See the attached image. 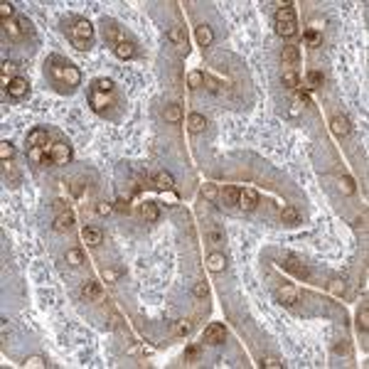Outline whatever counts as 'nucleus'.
<instances>
[{
    "label": "nucleus",
    "mask_w": 369,
    "mask_h": 369,
    "mask_svg": "<svg viewBox=\"0 0 369 369\" xmlns=\"http://www.w3.org/2000/svg\"><path fill=\"white\" fill-rule=\"evenodd\" d=\"M50 71H52V77H54L59 84H64V86H69V89L79 86V82H82V74H79V69L74 67L71 62H64V59H57V57L52 59Z\"/></svg>",
    "instance_id": "obj_1"
},
{
    "label": "nucleus",
    "mask_w": 369,
    "mask_h": 369,
    "mask_svg": "<svg viewBox=\"0 0 369 369\" xmlns=\"http://www.w3.org/2000/svg\"><path fill=\"white\" fill-rule=\"evenodd\" d=\"M273 27L281 37H293L295 30H298V20H295V10H293V3H285V5H278L276 15H273Z\"/></svg>",
    "instance_id": "obj_2"
},
{
    "label": "nucleus",
    "mask_w": 369,
    "mask_h": 369,
    "mask_svg": "<svg viewBox=\"0 0 369 369\" xmlns=\"http://www.w3.org/2000/svg\"><path fill=\"white\" fill-rule=\"evenodd\" d=\"M69 37H71V45L77 47V50H89L91 42H94V27L89 20L79 17V20H74V27L69 30Z\"/></svg>",
    "instance_id": "obj_3"
},
{
    "label": "nucleus",
    "mask_w": 369,
    "mask_h": 369,
    "mask_svg": "<svg viewBox=\"0 0 369 369\" xmlns=\"http://www.w3.org/2000/svg\"><path fill=\"white\" fill-rule=\"evenodd\" d=\"M224 340H227V327L224 325L221 322L207 325V330H204V342L207 345H224Z\"/></svg>",
    "instance_id": "obj_4"
},
{
    "label": "nucleus",
    "mask_w": 369,
    "mask_h": 369,
    "mask_svg": "<svg viewBox=\"0 0 369 369\" xmlns=\"http://www.w3.org/2000/svg\"><path fill=\"white\" fill-rule=\"evenodd\" d=\"M82 298L86 303H101L103 301V288L96 281H84L82 283Z\"/></svg>",
    "instance_id": "obj_5"
},
{
    "label": "nucleus",
    "mask_w": 369,
    "mask_h": 369,
    "mask_svg": "<svg viewBox=\"0 0 369 369\" xmlns=\"http://www.w3.org/2000/svg\"><path fill=\"white\" fill-rule=\"evenodd\" d=\"M50 158L54 165H67L71 160V148L67 143H54V145H50Z\"/></svg>",
    "instance_id": "obj_6"
},
{
    "label": "nucleus",
    "mask_w": 369,
    "mask_h": 369,
    "mask_svg": "<svg viewBox=\"0 0 369 369\" xmlns=\"http://www.w3.org/2000/svg\"><path fill=\"white\" fill-rule=\"evenodd\" d=\"M8 96L10 99H15V101H20V99H25L27 96V91H30V84H27V79H22V77H15V79H10L8 82Z\"/></svg>",
    "instance_id": "obj_7"
},
{
    "label": "nucleus",
    "mask_w": 369,
    "mask_h": 369,
    "mask_svg": "<svg viewBox=\"0 0 369 369\" xmlns=\"http://www.w3.org/2000/svg\"><path fill=\"white\" fill-rule=\"evenodd\" d=\"M236 207H241L244 212H253V209L258 207V192L251 190V187H244V190L239 192V204H236Z\"/></svg>",
    "instance_id": "obj_8"
},
{
    "label": "nucleus",
    "mask_w": 369,
    "mask_h": 369,
    "mask_svg": "<svg viewBox=\"0 0 369 369\" xmlns=\"http://www.w3.org/2000/svg\"><path fill=\"white\" fill-rule=\"evenodd\" d=\"M283 268H288L290 273H295V276H298V278H303V281L310 276V268H308L305 264H301L295 256H285V258H283Z\"/></svg>",
    "instance_id": "obj_9"
},
{
    "label": "nucleus",
    "mask_w": 369,
    "mask_h": 369,
    "mask_svg": "<svg viewBox=\"0 0 369 369\" xmlns=\"http://www.w3.org/2000/svg\"><path fill=\"white\" fill-rule=\"evenodd\" d=\"M27 145L30 148H47L50 145V133L47 128H32L27 133Z\"/></svg>",
    "instance_id": "obj_10"
},
{
    "label": "nucleus",
    "mask_w": 369,
    "mask_h": 369,
    "mask_svg": "<svg viewBox=\"0 0 369 369\" xmlns=\"http://www.w3.org/2000/svg\"><path fill=\"white\" fill-rule=\"evenodd\" d=\"M330 128H332V133H335L337 138H345V135H350V131H352L350 118H347V116H342V114H337V116H332V118H330Z\"/></svg>",
    "instance_id": "obj_11"
},
{
    "label": "nucleus",
    "mask_w": 369,
    "mask_h": 369,
    "mask_svg": "<svg viewBox=\"0 0 369 369\" xmlns=\"http://www.w3.org/2000/svg\"><path fill=\"white\" fill-rule=\"evenodd\" d=\"M298 298H301V295H298V290H295L293 285H283V288H278L276 290V301L281 303V305H295V303H298Z\"/></svg>",
    "instance_id": "obj_12"
},
{
    "label": "nucleus",
    "mask_w": 369,
    "mask_h": 369,
    "mask_svg": "<svg viewBox=\"0 0 369 369\" xmlns=\"http://www.w3.org/2000/svg\"><path fill=\"white\" fill-rule=\"evenodd\" d=\"M71 224H74V214H71V212H59V214L54 217V221H52V229L59 232V234H64V232L71 229Z\"/></svg>",
    "instance_id": "obj_13"
},
{
    "label": "nucleus",
    "mask_w": 369,
    "mask_h": 369,
    "mask_svg": "<svg viewBox=\"0 0 369 369\" xmlns=\"http://www.w3.org/2000/svg\"><path fill=\"white\" fill-rule=\"evenodd\" d=\"M135 42H131V40H123V42H118V45H114V54L118 57V59H133L135 57Z\"/></svg>",
    "instance_id": "obj_14"
},
{
    "label": "nucleus",
    "mask_w": 369,
    "mask_h": 369,
    "mask_svg": "<svg viewBox=\"0 0 369 369\" xmlns=\"http://www.w3.org/2000/svg\"><path fill=\"white\" fill-rule=\"evenodd\" d=\"M207 266H209V271H214V273H221L227 268V258H224V253H219V251H212L209 256H207Z\"/></svg>",
    "instance_id": "obj_15"
},
{
    "label": "nucleus",
    "mask_w": 369,
    "mask_h": 369,
    "mask_svg": "<svg viewBox=\"0 0 369 369\" xmlns=\"http://www.w3.org/2000/svg\"><path fill=\"white\" fill-rule=\"evenodd\" d=\"M168 40L180 50V52H187V40H184V32L180 27H170L168 30Z\"/></svg>",
    "instance_id": "obj_16"
},
{
    "label": "nucleus",
    "mask_w": 369,
    "mask_h": 369,
    "mask_svg": "<svg viewBox=\"0 0 369 369\" xmlns=\"http://www.w3.org/2000/svg\"><path fill=\"white\" fill-rule=\"evenodd\" d=\"M153 182H155V187H158V190H163V192H170V190L175 187V177H172L170 172H165V170H160V172L155 175V180H153Z\"/></svg>",
    "instance_id": "obj_17"
},
{
    "label": "nucleus",
    "mask_w": 369,
    "mask_h": 369,
    "mask_svg": "<svg viewBox=\"0 0 369 369\" xmlns=\"http://www.w3.org/2000/svg\"><path fill=\"white\" fill-rule=\"evenodd\" d=\"M195 37H197V42H200L202 47H209V45L214 42V32H212V27H209V25H197Z\"/></svg>",
    "instance_id": "obj_18"
},
{
    "label": "nucleus",
    "mask_w": 369,
    "mask_h": 369,
    "mask_svg": "<svg viewBox=\"0 0 369 369\" xmlns=\"http://www.w3.org/2000/svg\"><path fill=\"white\" fill-rule=\"evenodd\" d=\"M281 219H283V224L295 227V224H301V212L295 209V207H290V204H285V207L281 209Z\"/></svg>",
    "instance_id": "obj_19"
},
{
    "label": "nucleus",
    "mask_w": 369,
    "mask_h": 369,
    "mask_svg": "<svg viewBox=\"0 0 369 369\" xmlns=\"http://www.w3.org/2000/svg\"><path fill=\"white\" fill-rule=\"evenodd\" d=\"M82 239H84L89 246H99V244L103 241V234H101V229H96V227H84Z\"/></svg>",
    "instance_id": "obj_20"
},
{
    "label": "nucleus",
    "mask_w": 369,
    "mask_h": 369,
    "mask_svg": "<svg viewBox=\"0 0 369 369\" xmlns=\"http://www.w3.org/2000/svg\"><path fill=\"white\" fill-rule=\"evenodd\" d=\"M140 214L145 217V221H158L160 219V209L155 202H143L140 204Z\"/></svg>",
    "instance_id": "obj_21"
},
{
    "label": "nucleus",
    "mask_w": 369,
    "mask_h": 369,
    "mask_svg": "<svg viewBox=\"0 0 369 369\" xmlns=\"http://www.w3.org/2000/svg\"><path fill=\"white\" fill-rule=\"evenodd\" d=\"M239 187H234V184H227L224 190H221V200H224V204H229V207H236L239 204Z\"/></svg>",
    "instance_id": "obj_22"
},
{
    "label": "nucleus",
    "mask_w": 369,
    "mask_h": 369,
    "mask_svg": "<svg viewBox=\"0 0 369 369\" xmlns=\"http://www.w3.org/2000/svg\"><path fill=\"white\" fill-rule=\"evenodd\" d=\"M298 57H301V52H298V47H295V45H285V47L281 50V59H283V64H288V67H293L295 62H298Z\"/></svg>",
    "instance_id": "obj_23"
},
{
    "label": "nucleus",
    "mask_w": 369,
    "mask_h": 369,
    "mask_svg": "<svg viewBox=\"0 0 369 369\" xmlns=\"http://www.w3.org/2000/svg\"><path fill=\"white\" fill-rule=\"evenodd\" d=\"M187 128H190L192 133H202V131L207 128V118H204L202 114H190V116H187Z\"/></svg>",
    "instance_id": "obj_24"
},
{
    "label": "nucleus",
    "mask_w": 369,
    "mask_h": 369,
    "mask_svg": "<svg viewBox=\"0 0 369 369\" xmlns=\"http://www.w3.org/2000/svg\"><path fill=\"white\" fill-rule=\"evenodd\" d=\"M108 103H111V94H103V91H91V106H94L96 111H103Z\"/></svg>",
    "instance_id": "obj_25"
},
{
    "label": "nucleus",
    "mask_w": 369,
    "mask_h": 369,
    "mask_svg": "<svg viewBox=\"0 0 369 369\" xmlns=\"http://www.w3.org/2000/svg\"><path fill=\"white\" fill-rule=\"evenodd\" d=\"M281 82H283V86L285 89H290V91H295L301 86V79H298V74H295L293 69H288V71H283V77H281Z\"/></svg>",
    "instance_id": "obj_26"
},
{
    "label": "nucleus",
    "mask_w": 369,
    "mask_h": 369,
    "mask_svg": "<svg viewBox=\"0 0 369 369\" xmlns=\"http://www.w3.org/2000/svg\"><path fill=\"white\" fill-rule=\"evenodd\" d=\"M163 116H165V121H170V123H177V121H182V108H180L177 103H170V106H165Z\"/></svg>",
    "instance_id": "obj_27"
},
{
    "label": "nucleus",
    "mask_w": 369,
    "mask_h": 369,
    "mask_svg": "<svg viewBox=\"0 0 369 369\" xmlns=\"http://www.w3.org/2000/svg\"><path fill=\"white\" fill-rule=\"evenodd\" d=\"M172 332H175L177 337H187L190 332H192V322H190V320H177L175 327H172Z\"/></svg>",
    "instance_id": "obj_28"
},
{
    "label": "nucleus",
    "mask_w": 369,
    "mask_h": 369,
    "mask_svg": "<svg viewBox=\"0 0 369 369\" xmlns=\"http://www.w3.org/2000/svg\"><path fill=\"white\" fill-rule=\"evenodd\" d=\"M3 25H5V34L10 37V40H22V37H25L17 22H13V20H8V22H3Z\"/></svg>",
    "instance_id": "obj_29"
},
{
    "label": "nucleus",
    "mask_w": 369,
    "mask_h": 369,
    "mask_svg": "<svg viewBox=\"0 0 369 369\" xmlns=\"http://www.w3.org/2000/svg\"><path fill=\"white\" fill-rule=\"evenodd\" d=\"M67 264L69 266H82L84 264V253L79 249H69L67 251Z\"/></svg>",
    "instance_id": "obj_30"
},
{
    "label": "nucleus",
    "mask_w": 369,
    "mask_h": 369,
    "mask_svg": "<svg viewBox=\"0 0 369 369\" xmlns=\"http://www.w3.org/2000/svg\"><path fill=\"white\" fill-rule=\"evenodd\" d=\"M305 82H308V89H320V86H322V74L313 69V71H308Z\"/></svg>",
    "instance_id": "obj_31"
},
{
    "label": "nucleus",
    "mask_w": 369,
    "mask_h": 369,
    "mask_svg": "<svg viewBox=\"0 0 369 369\" xmlns=\"http://www.w3.org/2000/svg\"><path fill=\"white\" fill-rule=\"evenodd\" d=\"M106 37H108V40L114 42V45H118V42H123V40H126L123 32H121L118 27H114V25H108V27H106Z\"/></svg>",
    "instance_id": "obj_32"
},
{
    "label": "nucleus",
    "mask_w": 369,
    "mask_h": 369,
    "mask_svg": "<svg viewBox=\"0 0 369 369\" xmlns=\"http://www.w3.org/2000/svg\"><path fill=\"white\" fill-rule=\"evenodd\" d=\"M13 155H15L13 143H10V140H3V143H0V158H3V163H8Z\"/></svg>",
    "instance_id": "obj_33"
},
{
    "label": "nucleus",
    "mask_w": 369,
    "mask_h": 369,
    "mask_svg": "<svg viewBox=\"0 0 369 369\" xmlns=\"http://www.w3.org/2000/svg\"><path fill=\"white\" fill-rule=\"evenodd\" d=\"M187 84H190L192 89L204 86V74H202V71H190V74H187Z\"/></svg>",
    "instance_id": "obj_34"
},
{
    "label": "nucleus",
    "mask_w": 369,
    "mask_h": 369,
    "mask_svg": "<svg viewBox=\"0 0 369 369\" xmlns=\"http://www.w3.org/2000/svg\"><path fill=\"white\" fill-rule=\"evenodd\" d=\"M340 190H342L345 195H354V192H357V187H354V180H352L350 175L340 177Z\"/></svg>",
    "instance_id": "obj_35"
},
{
    "label": "nucleus",
    "mask_w": 369,
    "mask_h": 369,
    "mask_svg": "<svg viewBox=\"0 0 369 369\" xmlns=\"http://www.w3.org/2000/svg\"><path fill=\"white\" fill-rule=\"evenodd\" d=\"M94 91L111 94V91H114V82H111V79H96V82H94Z\"/></svg>",
    "instance_id": "obj_36"
},
{
    "label": "nucleus",
    "mask_w": 369,
    "mask_h": 369,
    "mask_svg": "<svg viewBox=\"0 0 369 369\" xmlns=\"http://www.w3.org/2000/svg\"><path fill=\"white\" fill-rule=\"evenodd\" d=\"M357 325H359V330H362V332H367V330H369V308H362V310H359V315H357Z\"/></svg>",
    "instance_id": "obj_37"
},
{
    "label": "nucleus",
    "mask_w": 369,
    "mask_h": 369,
    "mask_svg": "<svg viewBox=\"0 0 369 369\" xmlns=\"http://www.w3.org/2000/svg\"><path fill=\"white\" fill-rule=\"evenodd\" d=\"M305 42H308L310 47H318V45L322 42V34H320L318 30H308V32H305Z\"/></svg>",
    "instance_id": "obj_38"
},
{
    "label": "nucleus",
    "mask_w": 369,
    "mask_h": 369,
    "mask_svg": "<svg viewBox=\"0 0 369 369\" xmlns=\"http://www.w3.org/2000/svg\"><path fill=\"white\" fill-rule=\"evenodd\" d=\"M13 15H15V5L13 3H3V5H0V17H3V22H8Z\"/></svg>",
    "instance_id": "obj_39"
},
{
    "label": "nucleus",
    "mask_w": 369,
    "mask_h": 369,
    "mask_svg": "<svg viewBox=\"0 0 369 369\" xmlns=\"http://www.w3.org/2000/svg\"><path fill=\"white\" fill-rule=\"evenodd\" d=\"M25 367H30V369H45L47 364H45V359H42V357H37V354H34V357H27V359H25Z\"/></svg>",
    "instance_id": "obj_40"
},
{
    "label": "nucleus",
    "mask_w": 369,
    "mask_h": 369,
    "mask_svg": "<svg viewBox=\"0 0 369 369\" xmlns=\"http://www.w3.org/2000/svg\"><path fill=\"white\" fill-rule=\"evenodd\" d=\"M330 293L337 295V298H340V295H345V281H337V278H335V281L330 283Z\"/></svg>",
    "instance_id": "obj_41"
},
{
    "label": "nucleus",
    "mask_w": 369,
    "mask_h": 369,
    "mask_svg": "<svg viewBox=\"0 0 369 369\" xmlns=\"http://www.w3.org/2000/svg\"><path fill=\"white\" fill-rule=\"evenodd\" d=\"M261 367H266V369H281L283 364H281L276 357H264V359H261Z\"/></svg>",
    "instance_id": "obj_42"
},
{
    "label": "nucleus",
    "mask_w": 369,
    "mask_h": 369,
    "mask_svg": "<svg viewBox=\"0 0 369 369\" xmlns=\"http://www.w3.org/2000/svg\"><path fill=\"white\" fill-rule=\"evenodd\" d=\"M195 295H197V298H207V295H209V285H207L204 281H200V283L195 285Z\"/></svg>",
    "instance_id": "obj_43"
},
{
    "label": "nucleus",
    "mask_w": 369,
    "mask_h": 369,
    "mask_svg": "<svg viewBox=\"0 0 369 369\" xmlns=\"http://www.w3.org/2000/svg\"><path fill=\"white\" fill-rule=\"evenodd\" d=\"M96 212H99L101 217H108L111 212H114V204H108V202H99V204H96Z\"/></svg>",
    "instance_id": "obj_44"
},
{
    "label": "nucleus",
    "mask_w": 369,
    "mask_h": 369,
    "mask_svg": "<svg viewBox=\"0 0 369 369\" xmlns=\"http://www.w3.org/2000/svg\"><path fill=\"white\" fill-rule=\"evenodd\" d=\"M17 25H20V30H22V34L27 37V34H32V22L27 20V17H20L17 20Z\"/></svg>",
    "instance_id": "obj_45"
},
{
    "label": "nucleus",
    "mask_w": 369,
    "mask_h": 369,
    "mask_svg": "<svg viewBox=\"0 0 369 369\" xmlns=\"http://www.w3.org/2000/svg\"><path fill=\"white\" fill-rule=\"evenodd\" d=\"M15 69H17V67H15L13 62H8V59H5V62H3V79H8V74L13 77V74H15ZM13 79H15V77H13Z\"/></svg>",
    "instance_id": "obj_46"
},
{
    "label": "nucleus",
    "mask_w": 369,
    "mask_h": 369,
    "mask_svg": "<svg viewBox=\"0 0 369 369\" xmlns=\"http://www.w3.org/2000/svg\"><path fill=\"white\" fill-rule=\"evenodd\" d=\"M207 236H209V241H212L214 246H219V244H224V236H221V234H219L217 229H212V232H209Z\"/></svg>",
    "instance_id": "obj_47"
},
{
    "label": "nucleus",
    "mask_w": 369,
    "mask_h": 369,
    "mask_svg": "<svg viewBox=\"0 0 369 369\" xmlns=\"http://www.w3.org/2000/svg\"><path fill=\"white\" fill-rule=\"evenodd\" d=\"M103 278H106V281H116V278H118V271H103Z\"/></svg>",
    "instance_id": "obj_48"
},
{
    "label": "nucleus",
    "mask_w": 369,
    "mask_h": 369,
    "mask_svg": "<svg viewBox=\"0 0 369 369\" xmlns=\"http://www.w3.org/2000/svg\"><path fill=\"white\" fill-rule=\"evenodd\" d=\"M354 227H359V229H364V227H367V217H364V214H362V217L354 221Z\"/></svg>",
    "instance_id": "obj_49"
},
{
    "label": "nucleus",
    "mask_w": 369,
    "mask_h": 369,
    "mask_svg": "<svg viewBox=\"0 0 369 369\" xmlns=\"http://www.w3.org/2000/svg\"><path fill=\"white\" fill-rule=\"evenodd\" d=\"M301 103H303V106H310V96L303 94V91H301Z\"/></svg>",
    "instance_id": "obj_50"
},
{
    "label": "nucleus",
    "mask_w": 369,
    "mask_h": 369,
    "mask_svg": "<svg viewBox=\"0 0 369 369\" xmlns=\"http://www.w3.org/2000/svg\"><path fill=\"white\" fill-rule=\"evenodd\" d=\"M114 209H118V212H123V209H128V204H126V202H123V200H118V202H116V207H114Z\"/></svg>",
    "instance_id": "obj_51"
},
{
    "label": "nucleus",
    "mask_w": 369,
    "mask_h": 369,
    "mask_svg": "<svg viewBox=\"0 0 369 369\" xmlns=\"http://www.w3.org/2000/svg\"><path fill=\"white\" fill-rule=\"evenodd\" d=\"M204 192H207V197H214V187H212V184H207V190H204Z\"/></svg>",
    "instance_id": "obj_52"
}]
</instances>
